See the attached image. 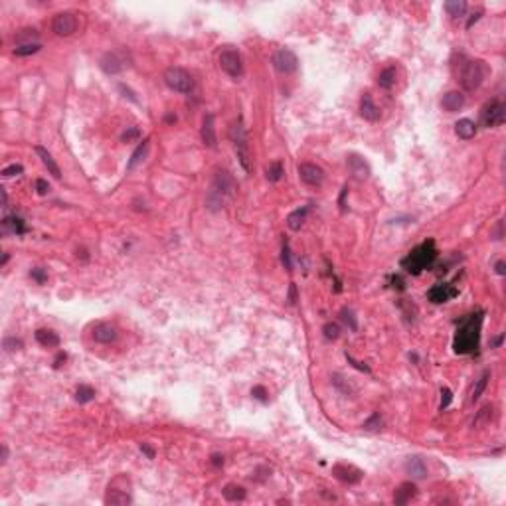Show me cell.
<instances>
[{
	"label": "cell",
	"instance_id": "cell-1",
	"mask_svg": "<svg viewBox=\"0 0 506 506\" xmlns=\"http://www.w3.org/2000/svg\"><path fill=\"white\" fill-rule=\"evenodd\" d=\"M483 310L469 314L461 326L457 328L455 340H453V350L457 354H470L479 348L481 342V328H483Z\"/></svg>",
	"mask_w": 506,
	"mask_h": 506
},
{
	"label": "cell",
	"instance_id": "cell-2",
	"mask_svg": "<svg viewBox=\"0 0 506 506\" xmlns=\"http://www.w3.org/2000/svg\"><path fill=\"white\" fill-rule=\"evenodd\" d=\"M435 259H437L435 241L433 239H427V241L419 243L417 247H414L412 251L401 259V267L407 273H412V275H419L421 271L429 269L433 265Z\"/></svg>",
	"mask_w": 506,
	"mask_h": 506
},
{
	"label": "cell",
	"instance_id": "cell-3",
	"mask_svg": "<svg viewBox=\"0 0 506 506\" xmlns=\"http://www.w3.org/2000/svg\"><path fill=\"white\" fill-rule=\"evenodd\" d=\"M487 66L481 59H465L459 70V83L465 91H475L481 87V83L487 77Z\"/></svg>",
	"mask_w": 506,
	"mask_h": 506
},
{
	"label": "cell",
	"instance_id": "cell-4",
	"mask_svg": "<svg viewBox=\"0 0 506 506\" xmlns=\"http://www.w3.org/2000/svg\"><path fill=\"white\" fill-rule=\"evenodd\" d=\"M230 139L235 146V152H237V159H239V164L243 166L245 172H251V154H249V141H247V133H245V126H243V121L241 117L232 123L230 126Z\"/></svg>",
	"mask_w": 506,
	"mask_h": 506
},
{
	"label": "cell",
	"instance_id": "cell-5",
	"mask_svg": "<svg viewBox=\"0 0 506 506\" xmlns=\"http://www.w3.org/2000/svg\"><path fill=\"white\" fill-rule=\"evenodd\" d=\"M164 83L170 87L172 91H178V93H190L194 89V77L190 73L186 72L184 68H178V66H172L164 72Z\"/></svg>",
	"mask_w": 506,
	"mask_h": 506
},
{
	"label": "cell",
	"instance_id": "cell-6",
	"mask_svg": "<svg viewBox=\"0 0 506 506\" xmlns=\"http://www.w3.org/2000/svg\"><path fill=\"white\" fill-rule=\"evenodd\" d=\"M217 61H219L222 72L228 73L232 79H239L243 75V59H241V54L234 48H224L217 55Z\"/></svg>",
	"mask_w": 506,
	"mask_h": 506
},
{
	"label": "cell",
	"instance_id": "cell-7",
	"mask_svg": "<svg viewBox=\"0 0 506 506\" xmlns=\"http://www.w3.org/2000/svg\"><path fill=\"white\" fill-rule=\"evenodd\" d=\"M119 485H121V479H119V477H115V479H113V483H111L109 488H107V494H105V504L125 506V504H131V502H133V496H131V483H129V479H125L123 487H119Z\"/></svg>",
	"mask_w": 506,
	"mask_h": 506
},
{
	"label": "cell",
	"instance_id": "cell-8",
	"mask_svg": "<svg viewBox=\"0 0 506 506\" xmlns=\"http://www.w3.org/2000/svg\"><path fill=\"white\" fill-rule=\"evenodd\" d=\"M481 121H483V125L488 126V129L504 125L506 105L502 103V101H498V99L488 101L487 105L483 107V111H481Z\"/></svg>",
	"mask_w": 506,
	"mask_h": 506
},
{
	"label": "cell",
	"instance_id": "cell-9",
	"mask_svg": "<svg viewBox=\"0 0 506 506\" xmlns=\"http://www.w3.org/2000/svg\"><path fill=\"white\" fill-rule=\"evenodd\" d=\"M273 68L279 73H283V75L295 73L297 68H299V57L289 48H281V50H277L273 54Z\"/></svg>",
	"mask_w": 506,
	"mask_h": 506
},
{
	"label": "cell",
	"instance_id": "cell-10",
	"mask_svg": "<svg viewBox=\"0 0 506 506\" xmlns=\"http://www.w3.org/2000/svg\"><path fill=\"white\" fill-rule=\"evenodd\" d=\"M77 26H79V20H77V14L75 12H59L54 16V22H52V30H54L57 36H72L77 32Z\"/></svg>",
	"mask_w": 506,
	"mask_h": 506
},
{
	"label": "cell",
	"instance_id": "cell-11",
	"mask_svg": "<svg viewBox=\"0 0 506 506\" xmlns=\"http://www.w3.org/2000/svg\"><path fill=\"white\" fill-rule=\"evenodd\" d=\"M234 192H235L234 176L228 170H217L216 176H214V190H212V194L224 202L226 196H232Z\"/></svg>",
	"mask_w": 506,
	"mask_h": 506
},
{
	"label": "cell",
	"instance_id": "cell-12",
	"mask_svg": "<svg viewBox=\"0 0 506 506\" xmlns=\"http://www.w3.org/2000/svg\"><path fill=\"white\" fill-rule=\"evenodd\" d=\"M297 172H299V178L305 182L307 186H321L325 182V170L319 164L301 163L299 168H297Z\"/></svg>",
	"mask_w": 506,
	"mask_h": 506
},
{
	"label": "cell",
	"instance_id": "cell-13",
	"mask_svg": "<svg viewBox=\"0 0 506 506\" xmlns=\"http://www.w3.org/2000/svg\"><path fill=\"white\" fill-rule=\"evenodd\" d=\"M332 475L338 479V481H342L346 485H356V483H360L362 477H364V472L360 469H356L354 465H334L332 467Z\"/></svg>",
	"mask_w": 506,
	"mask_h": 506
},
{
	"label": "cell",
	"instance_id": "cell-14",
	"mask_svg": "<svg viewBox=\"0 0 506 506\" xmlns=\"http://www.w3.org/2000/svg\"><path fill=\"white\" fill-rule=\"evenodd\" d=\"M91 336H93V340H95V342L111 344V342H115V340H117L119 330H117V326L111 325V323H97V325L93 326Z\"/></svg>",
	"mask_w": 506,
	"mask_h": 506
},
{
	"label": "cell",
	"instance_id": "cell-15",
	"mask_svg": "<svg viewBox=\"0 0 506 506\" xmlns=\"http://www.w3.org/2000/svg\"><path fill=\"white\" fill-rule=\"evenodd\" d=\"M360 115L364 121L368 123H378L382 119V109L376 105V101L372 99L370 93H364L360 99Z\"/></svg>",
	"mask_w": 506,
	"mask_h": 506
},
{
	"label": "cell",
	"instance_id": "cell-16",
	"mask_svg": "<svg viewBox=\"0 0 506 506\" xmlns=\"http://www.w3.org/2000/svg\"><path fill=\"white\" fill-rule=\"evenodd\" d=\"M200 137H202V143L210 148H216L217 146V137H216V119L212 113H206L204 119H202V131H200Z\"/></svg>",
	"mask_w": 506,
	"mask_h": 506
},
{
	"label": "cell",
	"instance_id": "cell-17",
	"mask_svg": "<svg viewBox=\"0 0 506 506\" xmlns=\"http://www.w3.org/2000/svg\"><path fill=\"white\" fill-rule=\"evenodd\" d=\"M459 295V289H455L451 285H447V283H441V285H435L429 289L427 293V299L435 303V305H443V303H447V301H451L453 297H457Z\"/></svg>",
	"mask_w": 506,
	"mask_h": 506
},
{
	"label": "cell",
	"instance_id": "cell-18",
	"mask_svg": "<svg viewBox=\"0 0 506 506\" xmlns=\"http://www.w3.org/2000/svg\"><path fill=\"white\" fill-rule=\"evenodd\" d=\"M346 164H348L350 174H352L356 180H366V178L370 176V166H368V163H366L362 156H358V154H348Z\"/></svg>",
	"mask_w": 506,
	"mask_h": 506
},
{
	"label": "cell",
	"instance_id": "cell-19",
	"mask_svg": "<svg viewBox=\"0 0 506 506\" xmlns=\"http://www.w3.org/2000/svg\"><path fill=\"white\" fill-rule=\"evenodd\" d=\"M126 68L125 59L121 57V54H117V52H109L101 57V70L109 75H117V73H121L123 70Z\"/></svg>",
	"mask_w": 506,
	"mask_h": 506
},
{
	"label": "cell",
	"instance_id": "cell-20",
	"mask_svg": "<svg viewBox=\"0 0 506 506\" xmlns=\"http://www.w3.org/2000/svg\"><path fill=\"white\" fill-rule=\"evenodd\" d=\"M403 469H405V472H407L412 479H425V477H427V463H425V459L419 457V455L409 457V459L405 461Z\"/></svg>",
	"mask_w": 506,
	"mask_h": 506
},
{
	"label": "cell",
	"instance_id": "cell-21",
	"mask_svg": "<svg viewBox=\"0 0 506 506\" xmlns=\"http://www.w3.org/2000/svg\"><path fill=\"white\" fill-rule=\"evenodd\" d=\"M441 107L447 113H457L465 107V95L461 91H447L441 99Z\"/></svg>",
	"mask_w": 506,
	"mask_h": 506
},
{
	"label": "cell",
	"instance_id": "cell-22",
	"mask_svg": "<svg viewBox=\"0 0 506 506\" xmlns=\"http://www.w3.org/2000/svg\"><path fill=\"white\" fill-rule=\"evenodd\" d=\"M416 494H417L416 483H412V481L401 483V485L396 488L394 502H396V504H407V502H412V498H416Z\"/></svg>",
	"mask_w": 506,
	"mask_h": 506
},
{
	"label": "cell",
	"instance_id": "cell-23",
	"mask_svg": "<svg viewBox=\"0 0 506 506\" xmlns=\"http://www.w3.org/2000/svg\"><path fill=\"white\" fill-rule=\"evenodd\" d=\"M36 154L40 156L42 164H44V166L48 168V172H50V174H52L54 178H57V180H59V178H61V170H59L57 163L54 161V156H52V154H50V152H48V150H46L44 146H40V145L36 146Z\"/></svg>",
	"mask_w": 506,
	"mask_h": 506
},
{
	"label": "cell",
	"instance_id": "cell-24",
	"mask_svg": "<svg viewBox=\"0 0 506 506\" xmlns=\"http://www.w3.org/2000/svg\"><path fill=\"white\" fill-rule=\"evenodd\" d=\"M477 131H479V126H477L475 121H470V119H459V121L455 123V133H457V137L463 139V141L472 139V137L477 135Z\"/></svg>",
	"mask_w": 506,
	"mask_h": 506
},
{
	"label": "cell",
	"instance_id": "cell-25",
	"mask_svg": "<svg viewBox=\"0 0 506 506\" xmlns=\"http://www.w3.org/2000/svg\"><path fill=\"white\" fill-rule=\"evenodd\" d=\"M148 148H150V139L146 137L145 141L135 148V152L131 154V161L126 163V170H133V168H137L139 164L143 163V161L146 159V154H148Z\"/></svg>",
	"mask_w": 506,
	"mask_h": 506
},
{
	"label": "cell",
	"instance_id": "cell-26",
	"mask_svg": "<svg viewBox=\"0 0 506 506\" xmlns=\"http://www.w3.org/2000/svg\"><path fill=\"white\" fill-rule=\"evenodd\" d=\"M307 214H308V206H303V208H299V210L291 212L289 217H287V226H289V230H293V232H299V230L303 228L305 219H307Z\"/></svg>",
	"mask_w": 506,
	"mask_h": 506
},
{
	"label": "cell",
	"instance_id": "cell-27",
	"mask_svg": "<svg viewBox=\"0 0 506 506\" xmlns=\"http://www.w3.org/2000/svg\"><path fill=\"white\" fill-rule=\"evenodd\" d=\"M36 340L42 344V346H48V348L59 346V336H57V332L50 330V328H38Z\"/></svg>",
	"mask_w": 506,
	"mask_h": 506
},
{
	"label": "cell",
	"instance_id": "cell-28",
	"mask_svg": "<svg viewBox=\"0 0 506 506\" xmlns=\"http://www.w3.org/2000/svg\"><path fill=\"white\" fill-rule=\"evenodd\" d=\"M2 226H4V230L10 232V234H16V235L26 234V224H24V219L18 216H6L2 219Z\"/></svg>",
	"mask_w": 506,
	"mask_h": 506
},
{
	"label": "cell",
	"instance_id": "cell-29",
	"mask_svg": "<svg viewBox=\"0 0 506 506\" xmlns=\"http://www.w3.org/2000/svg\"><path fill=\"white\" fill-rule=\"evenodd\" d=\"M222 494H224V498L228 502H237V500H243L247 492H245V488L239 487V485H226L224 490H222Z\"/></svg>",
	"mask_w": 506,
	"mask_h": 506
},
{
	"label": "cell",
	"instance_id": "cell-30",
	"mask_svg": "<svg viewBox=\"0 0 506 506\" xmlns=\"http://www.w3.org/2000/svg\"><path fill=\"white\" fill-rule=\"evenodd\" d=\"M396 77H398V72L396 68H386L384 72L380 73L378 77V85L382 89H392L396 85Z\"/></svg>",
	"mask_w": 506,
	"mask_h": 506
},
{
	"label": "cell",
	"instance_id": "cell-31",
	"mask_svg": "<svg viewBox=\"0 0 506 506\" xmlns=\"http://www.w3.org/2000/svg\"><path fill=\"white\" fill-rule=\"evenodd\" d=\"M445 10L449 12V16H453V18H463L465 12H467V2H463V0H449V2H445Z\"/></svg>",
	"mask_w": 506,
	"mask_h": 506
},
{
	"label": "cell",
	"instance_id": "cell-32",
	"mask_svg": "<svg viewBox=\"0 0 506 506\" xmlns=\"http://www.w3.org/2000/svg\"><path fill=\"white\" fill-rule=\"evenodd\" d=\"M488 380H490V372H483V376L477 380V384H475V388H472V394H470V401L475 403V401H479V398L485 394V390H487L488 386Z\"/></svg>",
	"mask_w": 506,
	"mask_h": 506
},
{
	"label": "cell",
	"instance_id": "cell-33",
	"mask_svg": "<svg viewBox=\"0 0 506 506\" xmlns=\"http://www.w3.org/2000/svg\"><path fill=\"white\" fill-rule=\"evenodd\" d=\"M95 399V390L87 386V384H81L77 390H75V401L77 403H89Z\"/></svg>",
	"mask_w": 506,
	"mask_h": 506
},
{
	"label": "cell",
	"instance_id": "cell-34",
	"mask_svg": "<svg viewBox=\"0 0 506 506\" xmlns=\"http://www.w3.org/2000/svg\"><path fill=\"white\" fill-rule=\"evenodd\" d=\"M16 44L18 46H26V44H38V32L34 28H26V30H20L18 34L14 36Z\"/></svg>",
	"mask_w": 506,
	"mask_h": 506
},
{
	"label": "cell",
	"instance_id": "cell-35",
	"mask_svg": "<svg viewBox=\"0 0 506 506\" xmlns=\"http://www.w3.org/2000/svg\"><path fill=\"white\" fill-rule=\"evenodd\" d=\"M330 380H332V386L336 388V390H340L342 392L344 396H350V394H354V390H352V386L348 384V380L344 378L342 374H338V372H334L332 376H330Z\"/></svg>",
	"mask_w": 506,
	"mask_h": 506
},
{
	"label": "cell",
	"instance_id": "cell-36",
	"mask_svg": "<svg viewBox=\"0 0 506 506\" xmlns=\"http://www.w3.org/2000/svg\"><path fill=\"white\" fill-rule=\"evenodd\" d=\"M265 172H267V180L269 182H279L283 178V174H285V168H283V164L279 163V161H275V163H271L267 166Z\"/></svg>",
	"mask_w": 506,
	"mask_h": 506
},
{
	"label": "cell",
	"instance_id": "cell-37",
	"mask_svg": "<svg viewBox=\"0 0 506 506\" xmlns=\"http://www.w3.org/2000/svg\"><path fill=\"white\" fill-rule=\"evenodd\" d=\"M40 44H26V46H16L14 48V55L18 57H28V55H34L40 52Z\"/></svg>",
	"mask_w": 506,
	"mask_h": 506
},
{
	"label": "cell",
	"instance_id": "cell-38",
	"mask_svg": "<svg viewBox=\"0 0 506 506\" xmlns=\"http://www.w3.org/2000/svg\"><path fill=\"white\" fill-rule=\"evenodd\" d=\"M382 425H384V419H382V416H380V414H372L370 419H366V421H364V425H362V427H364L366 431H380V429H382Z\"/></svg>",
	"mask_w": 506,
	"mask_h": 506
},
{
	"label": "cell",
	"instance_id": "cell-39",
	"mask_svg": "<svg viewBox=\"0 0 506 506\" xmlns=\"http://www.w3.org/2000/svg\"><path fill=\"white\" fill-rule=\"evenodd\" d=\"M340 314H342V321L346 323V326H348L352 332H356V330H358V321H356L354 312H352L350 308H342V310H340Z\"/></svg>",
	"mask_w": 506,
	"mask_h": 506
},
{
	"label": "cell",
	"instance_id": "cell-40",
	"mask_svg": "<svg viewBox=\"0 0 506 506\" xmlns=\"http://www.w3.org/2000/svg\"><path fill=\"white\" fill-rule=\"evenodd\" d=\"M490 416H492V405L488 403V405H485L479 414H477V417H475V421H472V427H479L481 423H487L488 419H490Z\"/></svg>",
	"mask_w": 506,
	"mask_h": 506
},
{
	"label": "cell",
	"instance_id": "cell-41",
	"mask_svg": "<svg viewBox=\"0 0 506 506\" xmlns=\"http://www.w3.org/2000/svg\"><path fill=\"white\" fill-rule=\"evenodd\" d=\"M323 332H325V338L326 340H336L338 336H340V328L336 323H326L323 326Z\"/></svg>",
	"mask_w": 506,
	"mask_h": 506
},
{
	"label": "cell",
	"instance_id": "cell-42",
	"mask_svg": "<svg viewBox=\"0 0 506 506\" xmlns=\"http://www.w3.org/2000/svg\"><path fill=\"white\" fill-rule=\"evenodd\" d=\"M251 396H253V399H257V401H261V403H267V401H269V394H267L265 386H253Z\"/></svg>",
	"mask_w": 506,
	"mask_h": 506
},
{
	"label": "cell",
	"instance_id": "cell-43",
	"mask_svg": "<svg viewBox=\"0 0 506 506\" xmlns=\"http://www.w3.org/2000/svg\"><path fill=\"white\" fill-rule=\"evenodd\" d=\"M30 277L36 281L38 285H44V283L48 281V271H46L44 267H34V269L30 271Z\"/></svg>",
	"mask_w": 506,
	"mask_h": 506
},
{
	"label": "cell",
	"instance_id": "cell-44",
	"mask_svg": "<svg viewBox=\"0 0 506 506\" xmlns=\"http://www.w3.org/2000/svg\"><path fill=\"white\" fill-rule=\"evenodd\" d=\"M22 172H24L22 164H10V166H6V168L2 170V176H4V178H10V176H20Z\"/></svg>",
	"mask_w": 506,
	"mask_h": 506
},
{
	"label": "cell",
	"instance_id": "cell-45",
	"mask_svg": "<svg viewBox=\"0 0 506 506\" xmlns=\"http://www.w3.org/2000/svg\"><path fill=\"white\" fill-rule=\"evenodd\" d=\"M451 399H453V392L449 388H443V390H441V405H439V409H441V412L447 409L449 403H451Z\"/></svg>",
	"mask_w": 506,
	"mask_h": 506
},
{
	"label": "cell",
	"instance_id": "cell-46",
	"mask_svg": "<svg viewBox=\"0 0 506 506\" xmlns=\"http://www.w3.org/2000/svg\"><path fill=\"white\" fill-rule=\"evenodd\" d=\"M281 261H283V265H285V269H293V263H291V249H289V243L285 241L283 243V251H281Z\"/></svg>",
	"mask_w": 506,
	"mask_h": 506
},
{
	"label": "cell",
	"instance_id": "cell-47",
	"mask_svg": "<svg viewBox=\"0 0 506 506\" xmlns=\"http://www.w3.org/2000/svg\"><path fill=\"white\" fill-rule=\"evenodd\" d=\"M22 348V340L18 338H4V350L6 352H16Z\"/></svg>",
	"mask_w": 506,
	"mask_h": 506
},
{
	"label": "cell",
	"instance_id": "cell-48",
	"mask_svg": "<svg viewBox=\"0 0 506 506\" xmlns=\"http://www.w3.org/2000/svg\"><path fill=\"white\" fill-rule=\"evenodd\" d=\"M139 137H141V131H139L137 126H131L129 131H125V133H123L121 141H123V143H131V141H135V139H139Z\"/></svg>",
	"mask_w": 506,
	"mask_h": 506
},
{
	"label": "cell",
	"instance_id": "cell-49",
	"mask_svg": "<svg viewBox=\"0 0 506 506\" xmlns=\"http://www.w3.org/2000/svg\"><path fill=\"white\" fill-rule=\"evenodd\" d=\"M36 190L40 196H46L48 192H50V184L44 180V178H38L36 180Z\"/></svg>",
	"mask_w": 506,
	"mask_h": 506
},
{
	"label": "cell",
	"instance_id": "cell-50",
	"mask_svg": "<svg viewBox=\"0 0 506 506\" xmlns=\"http://www.w3.org/2000/svg\"><path fill=\"white\" fill-rule=\"evenodd\" d=\"M346 360L350 362V364H352V366H354L356 370H360V372H370V368H368L366 364H362V362H356L354 358H352V356H350V354H346Z\"/></svg>",
	"mask_w": 506,
	"mask_h": 506
},
{
	"label": "cell",
	"instance_id": "cell-51",
	"mask_svg": "<svg viewBox=\"0 0 506 506\" xmlns=\"http://www.w3.org/2000/svg\"><path fill=\"white\" fill-rule=\"evenodd\" d=\"M141 451L145 453L148 459H154V455H156V453H154V449H152V447H150L148 443H141Z\"/></svg>",
	"mask_w": 506,
	"mask_h": 506
},
{
	"label": "cell",
	"instance_id": "cell-52",
	"mask_svg": "<svg viewBox=\"0 0 506 506\" xmlns=\"http://www.w3.org/2000/svg\"><path fill=\"white\" fill-rule=\"evenodd\" d=\"M68 360V354L66 352H57V356H55L54 360V368H61V364Z\"/></svg>",
	"mask_w": 506,
	"mask_h": 506
},
{
	"label": "cell",
	"instance_id": "cell-53",
	"mask_svg": "<svg viewBox=\"0 0 506 506\" xmlns=\"http://www.w3.org/2000/svg\"><path fill=\"white\" fill-rule=\"evenodd\" d=\"M287 299H289L291 305H295V303H297V285H295V283H291V287H289V297H287Z\"/></svg>",
	"mask_w": 506,
	"mask_h": 506
},
{
	"label": "cell",
	"instance_id": "cell-54",
	"mask_svg": "<svg viewBox=\"0 0 506 506\" xmlns=\"http://www.w3.org/2000/svg\"><path fill=\"white\" fill-rule=\"evenodd\" d=\"M481 16H483V10L479 8V10H477V12H475V14H472V16L469 18V22H467V28H472V24H475V22H479V18H481Z\"/></svg>",
	"mask_w": 506,
	"mask_h": 506
},
{
	"label": "cell",
	"instance_id": "cell-55",
	"mask_svg": "<svg viewBox=\"0 0 506 506\" xmlns=\"http://www.w3.org/2000/svg\"><path fill=\"white\" fill-rule=\"evenodd\" d=\"M212 465H214V467H222V465H224V455H219V453L212 455Z\"/></svg>",
	"mask_w": 506,
	"mask_h": 506
},
{
	"label": "cell",
	"instance_id": "cell-56",
	"mask_svg": "<svg viewBox=\"0 0 506 506\" xmlns=\"http://www.w3.org/2000/svg\"><path fill=\"white\" fill-rule=\"evenodd\" d=\"M496 273H498V275H506V263L504 261H498V263H496Z\"/></svg>",
	"mask_w": 506,
	"mask_h": 506
},
{
	"label": "cell",
	"instance_id": "cell-57",
	"mask_svg": "<svg viewBox=\"0 0 506 506\" xmlns=\"http://www.w3.org/2000/svg\"><path fill=\"white\" fill-rule=\"evenodd\" d=\"M0 453H2V455H0V459H2V465H4V463L8 461V447H6V445H2Z\"/></svg>",
	"mask_w": 506,
	"mask_h": 506
},
{
	"label": "cell",
	"instance_id": "cell-58",
	"mask_svg": "<svg viewBox=\"0 0 506 506\" xmlns=\"http://www.w3.org/2000/svg\"><path fill=\"white\" fill-rule=\"evenodd\" d=\"M346 194H348V186H344V188H342V194H340V200H338L340 208H344V200H346Z\"/></svg>",
	"mask_w": 506,
	"mask_h": 506
},
{
	"label": "cell",
	"instance_id": "cell-59",
	"mask_svg": "<svg viewBox=\"0 0 506 506\" xmlns=\"http://www.w3.org/2000/svg\"><path fill=\"white\" fill-rule=\"evenodd\" d=\"M8 206V194H6V190L2 188V208H6Z\"/></svg>",
	"mask_w": 506,
	"mask_h": 506
},
{
	"label": "cell",
	"instance_id": "cell-60",
	"mask_svg": "<svg viewBox=\"0 0 506 506\" xmlns=\"http://www.w3.org/2000/svg\"><path fill=\"white\" fill-rule=\"evenodd\" d=\"M502 340H504V336H502V334H500V336H496V338H494V342H492L494 344V348H498V346L502 344Z\"/></svg>",
	"mask_w": 506,
	"mask_h": 506
},
{
	"label": "cell",
	"instance_id": "cell-61",
	"mask_svg": "<svg viewBox=\"0 0 506 506\" xmlns=\"http://www.w3.org/2000/svg\"><path fill=\"white\" fill-rule=\"evenodd\" d=\"M176 121V115H166V123H174Z\"/></svg>",
	"mask_w": 506,
	"mask_h": 506
},
{
	"label": "cell",
	"instance_id": "cell-62",
	"mask_svg": "<svg viewBox=\"0 0 506 506\" xmlns=\"http://www.w3.org/2000/svg\"><path fill=\"white\" fill-rule=\"evenodd\" d=\"M6 263H8V253L2 255V263H0V265H6Z\"/></svg>",
	"mask_w": 506,
	"mask_h": 506
}]
</instances>
